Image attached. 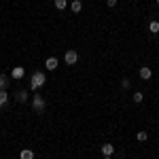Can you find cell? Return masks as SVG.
Returning <instances> with one entry per match:
<instances>
[{
  "label": "cell",
  "instance_id": "1",
  "mask_svg": "<svg viewBox=\"0 0 159 159\" xmlns=\"http://www.w3.org/2000/svg\"><path fill=\"white\" fill-rule=\"evenodd\" d=\"M45 83H47V76L43 72H34L32 74V81H30V87H32V89H40Z\"/></svg>",
  "mask_w": 159,
  "mask_h": 159
},
{
  "label": "cell",
  "instance_id": "2",
  "mask_svg": "<svg viewBox=\"0 0 159 159\" xmlns=\"http://www.w3.org/2000/svg\"><path fill=\"white\" fill-rule=\"evenodd\" d=\"M64 61L68 64V66H74L76 61H79V53L74 49H70V51H66V55H64Z\"/></svg>",
  "mask_w": 159,
  "mask_h": 159
},
{
  "label": "cell",
  "instance_id": "3",
  "mask_svg": "<svg viewBox=\"0 0 159 159\" xmlns=\"http://www.w3.org/2000/svg\"><path fill=\"white\" fill-rule=\"evenodd\" d=\"M32 108L36 110V112H43V110H45V100L40 98V93H36V96L32 98Z\"/></svg>",
  "mask_w": 159,
  "mask_h": 159
},
{
  "label": "cell",
  "instance_id": "4",
  "mask_svg": "<svg viewBox=\"0 0 159 159\" xmlns=\"http://www.w3.org/2000/svg\"><path fill=\"white\" fill-rule=\"evenodd\" d=\"M112 153H115V147H112L110 142L102 144V155H104V157H112Z\"/></svg>",
  "mask_w": 159,
  "mask_h": 159
},
{
  "label": "cell",
  "instance_id": "5",
  "mask_svg": "<svg viewBox=\"0 0 159 159\" xmlns=\"http://www.w3.org/2000/svg\"><path fill=\"white\" fill-rule=\"evenodd\" d=\"M24 74H25V70L21 68V66H15V68L11 70V76H13V79H24Z\"/></svg>",
  "mask_w": 159,
  "mask_h": 159
},
{
  "label": "cell",
  "instance_id": "6",
  "mask_svg": "<svg viewBox=\"0 0 159 159\" xmlns=\"http://www.w3.org/2000/svg\"><path fill=\"white\" fill-rule=\"evenodd\" d=\"M151 76H153V70L147 68V66H142V68H140V79H142V81H148Z\"/></svg>",
  "mask_w": 159,
  "mask_h": 159
},
{
  "label": "cell",
  "instance_id": "7",
  "mask_svg": "<svg viewBox=\"0 0 159 159\" xmlns=\"http://www.w3.org/2000/svg\"><path fill=\"white\" fill-rule=\"evenodd\" d=\"M15 100H17L19 104H24V102L30 100V96H28V91H17V93H15Z\"/></svg>",
  "mask_w": 159,
  "mask_h": 159
},
{
  "label": "cell",
  "instance_id": "8",
  "mask_svg": "<svg viewBox=\"0 0 159 159\" xmlns=\"http://www.w3.org/2000/svg\"><path fill=\"white\" fill-rule=\"evenodd\" d=\"M19 159H34V151H32V148H21Z\"/></svg>",
  "mask_w": 159,
  "mask_h": 159
},
{
  "label": "cell",
  "instance_id": "9",
  "mask_svg": "<svg viewBox=\"0 0 159 159\" xmlns=\"http://www.w3.org/2000/svg\"><path fill=\"white\" fill-rule=\"evenodd\" d=\"M70 9H72V13H81L83 11V2L81 0H72L70 2Z\"/></svg>",
  "mask_w": 159,
  "mask_h": 159
},
{
  "label": "cell",
  "instance_id": "10",
  "mask_svg": "<svg viewBox=\"0 0 159 159\" xmlns=\"http://www.w3.org/2000/svg\"><path fill=\"white\" fill-rule=\"evenodd\" d=\"M45 66H47V70H55L57 68V57H47Z\"/></svg>",
  "mask_w": 159,
  "mask_h": 159
},
{
  "label": "cell",
  "instance_id": "11",
  "mask_svg": "<svg viewBox=\"0 0 159 159\" xmlns=\"http://www.w3.org/2000/svg\"><path fill=\"white\" fill-rule=\"evenodd\" d=\"M148 32H151V34H159V21L153 19V21L148 24Z\"/></svg>",
  "mask_w": 159,
  "mask_h": 159
},
{
  "label": "cell",
  "instance_id": "12",
  "mask_svg": "<svg viewBox=\"0 0 159 159\" xmlns=\"http://www.w3.org/2000/svg\"><path fill=\"white\" fill-rule=\"evenodd\" d=\"M66 7H68V0H55V9L57 11H64Z\"/></svg>",
  "mask_w": 159,
  "mask_h": 159
},
{
  "label": "cell",
  "instance_id": "13",
  "mask_svg": "<svg viewBox=\"0 0 159 159\" xmlns=\"http://www.w3.org/2000/svg\"><path fill=\"white\" fill-rule=\"evenodd\" d=\"M7 100H9V96H7V89H0V106H4V104H7Z\"/></svg>",
  "mask_w": 159,
  "mask_h": 159
},
{
  "label": "cell",
  "instance_id": "14",
  "mask_svg": "<svg viewBox=\"0 0 159 159\" xmlns=\"http://www.w3.org/2000/svg\"><path fill=\"white\" fill-rule=\"evenodd\" d=\"M147 138H148L147 132H138V134H136V140H138V142H144Z\"/></svg>",
  "mask_w": 159,
  "mask_h": 159
},
{
  "label": "cell",
  "instance_id": "15",
  "mask_svg": "<svg viewBox=\"0 0 159 159\" xmlns=\"http://www.w3.org/2000/svg\"><path fill=\"white\" fill-rule=\"evenodd\" d=\"M136 102V104H140V102H142V100H144V96H142V91H136L134 93V98H132Z\"/></svg>",
  "mask_w": 159,
  "mask_h": 159
},
{
  "label": "cell",
  "instance_id": "16",
  "mask_svg": "<svg viewBox=\"0 0 159 159\" xmlns=\"http://www.w3.org/2000/svg\"><path fill=\"white\" fill-rule=\"evenodd\" d=\"M121 87H123V89H129V87H132V81H129L127 76H125V79H121Z\"/></svg>",
  "mask_w": 159,
  "mask_h": 159
},
{
  "label": "cell",
  "instance_id": "17",
  "mask_svg": "<svg viewBox=\"0 0 159 159\" xmlns=\"http://www.w3.org/2000/svg\"><path fill=\"white\" fill-rule=\"evenodd\" d=\"M7 83H9V81H7V76H4V74H0V89H7Z\"/></svg>",
  "mask_w": 159,
  "mask_h": 159
},
{
  "label": "cell",
  "instance_id": "18",
  "mask_svg": "<svg viewBox=\"0 0 159 159\" xmlns=\"http://www.w3.org/2000/svg\"><path fill=\"white\" fill-rule=\"evenodd\" d=\"M106 4L108 7H117V0H106Z\"/></svg>",
  "mask_w": 159,
  "mask_h": 159
},
{
  "label": "cell",
  "instance_id": "19",
  "mask_svg": "<svg viewBox=\"0 0 159 159\" xmlns=\"http://www.w3.org/2000/svg\"><path fill=\"white\" fill-rule=\"evenodd\" d=\"M104 159H112V157H104Z\"/></svg>",
  "mask_w": 159,
  "mask_h": 159
},
{
  "label": "cell",
  "instance_id": "20",
  "mask_svg": "<svg viewBox=\"0 0 159 159\" xmlns=\"http://www.w3.org/2000/svg\"><path fill=\"white\" fill-rule=\"evenodd\" d=\"M157 4H159V0H157Z\"/></svg>",
  "mask_w": 159,
  "mask_h": 159
}]
</instances>
